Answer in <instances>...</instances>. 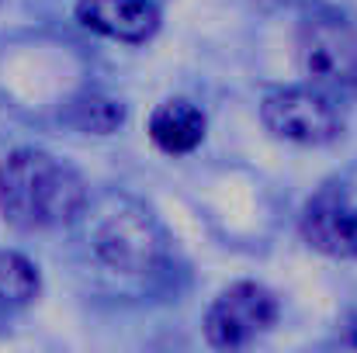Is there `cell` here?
Segmentation results:
<instances>
[{"instance_id": "obj_1", "label": "cell", "mask_w": 357, "mask_h": 353, "mask_svg": "<svg viewBox=\"0 0 357 353\" xmlns=\"http://www.w3.org/2000/svg\"><path fill=\"white\" fill-rule=\"evenodd\" d=\"M87 205L80 173L38 149H17L0 163V215L24 233L59 229Z\"/></svg>"}, {"instance_id": "obj_11", "label": "cell", "mask_w": 357, "mask_h": 353, "mask_svg": "<svg viewBox=\"0 0 357 353\" xmlns=\"http://www.w3.org/2000/svg\"><path fill=\"white\" fill-rule=\"evenodd\" d=\"M351 343H354V347H357V336H354V340H351Z\"/></svg>"}, {"instance_id": "obj_2", "label": "cell", "mask_w": 357, "mask_h": 353, "mask_svg": "<svg viewBox=\"0 0 357 353\" xmlns=\"http://www.w3.org/2000/svg\"><path fill=\"white\" fill-rule=\"evenodd\" d=\"M298 66L319 91H357V24L337 10L309 14L298 28Z\"/></svg>"}, {"instance_id": "obj_9", "label": "cell", "mask_w": 357, "mask_h": 353, "mask_svg": "<svg viewBox=\"0 0 357 353\" xmlns=\"http://www.w3.org/2000/svg\"><path fill=\"white\" fill-rule=\"evenodd\" d=\"M42 291L38 267L14 249H0V301L3 305H28Z\"/></svg>"}, {"instance_id": "obj_8", "label": "cell", "mask_w": 357, "mask_h": 353, "mask_svg": "<svg viewBox=\"0 0 357 353\" xmlns=\"http://www.w3.org/2000/svg\"><path fill=\"white\" fill-rule=\"evenodd\" d=\"M205 128L208 121L202 115V108H195L191 101L184 97H174V101H163L153 118H149V139L160 152L167 156H184V152H195L205 139Z\"/></svg>"}, {"instance_id": "obj_7", "label": "cell", "mask_w": 357, "mask_h": 353, "mask_svg": "<svg viewBox=\"0 0 357 353\" xmlns=\"http://www.w3.org/2000/svg\"><path fill=\"white\" fill-rule=\"evenodd\" d=\"M77 21L87 31L125 45H142L160 31V10L153 0H80Z\"/></svg>"}, {"instance_id": "obj_5", "label": "cell", "mask_w": 357, "mask_h": 353, "mask_svg": "<svg viewBox=\"0 0 357 353\" xmlns=\"http://www.w3.org/2000/svg\"><path fill=\"white\" fill-rule=\"evenodd\" d=\"M94 253L112 270L142 274V270H149L160 260L163 239H160V229L153 226L149 212H142L139 205L121 201L115 212H105V219L98 222Z\"/></svg>"}, {"instance_id": "obj_10", "label": "cell", "mask_w": 357, "mask_h": 353, "mask_svg": "<svg viewBox=\"0 0 357 353\" xmlns=\"http://www.w3.org/2000/svg\"><path fill=\"white\" fill-rule=\"evenodd\" d=\"M73 121H77V128H84V132L112 135L121 121H125V111H121L119 101H108V97L91 94V97L77 101V108H73Z\"/></svg>"}, {"instance_id": "obj_4", "label": "cell", "mask_w": 357, "mask_h": 353, "mask_svg": "<svg viewBox=\"0 0 357 353\" xmlns=\"http://www.w3.org/2000/svg\"><path fill=\"white\" fill-rule=\"evenodd\" d=\"M278 322V298L253 281L226 288L205 312V340L215 350H243Z\"/></svg>"}, {"instance_id": "obj_6", "label": "cell", "mask_w": 357, "mask_h": 353, "mask_svg": "<svg viewBox=\"0 0 357 353\" xmlns=\"http://www.w3.org/2000/svg\"><path fill=\"white\" fill-rule=\"evenodd\" d=\"M302 235L312 249L337 256V260H354L357 256V205L347 201L337 191H323L312 198L302 212Z\"/></svg>"}, {"instance_id": "obj_3", "label": "cell", "mask_w": 357, "mask_h": 353, "mask_svg": "<svg viewBox=\"0 0 357 353\" xmlns=\"http://www.w3.org/2000/svg\"><path fill=\"white\" fill-rule=\"evenodd\" d=\"M260 118L271 135L295 146H326L344 132L333 97L319 87H288L264 97Z\"/></svg>"}]
</instances>
